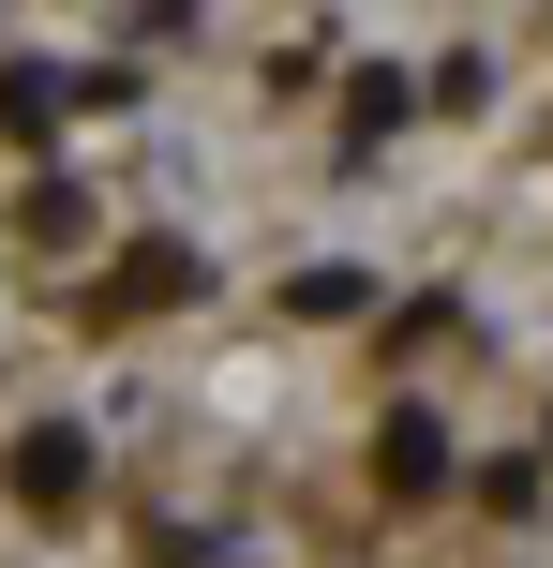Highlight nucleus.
Here are the masks:
<instances>
[{"instance_id":"3","label":"nucleus","mask_w":553,"mask_h":568,"mask_svg":"<svg viewBox=\"0 0 553 568\" xmlns=\"http://www.w3.org/2000/svg\"><path fill=\"white\" fill-rule=\"evenodd\" d=\"M60 105H75V75H45V60H16V75H0V135H16V150H45Z\"/></svg>"},{"instance_id":"2","label":"nucleus","mask_w":553,"mask_h":568,"mask_svg":"<svg viewBox=\"0 0 553 568\" xmlns=\"http://www.w3.org/2000/svg\"><path fill=\"white\" fill-rule=\"evenodd\" d=\"M375 479L404 494V509H419V494H449V434L419 419V404H389V434H375Z\"/></svg>"},{"instance_id":"5","label":"nucleus","mask_w":553,"mask_h":568,"mask_svg":"<svg viewBox=\"0 0 553 568\" xmlns=\"http://www.w3.org/2000/svg\"><path fill=\"white\" fill-rule=\"evenodd\" d=\"M16 225L45 240V255H75V240H90V195H75V180H30V210H16Z\"/></svg>"},{"instance_id":"1","label":"nucleus","mask_w":553,"mask_h":568,"mask_svg":"<svg viewBox=\"0 0 553 568\" xmlns=\"http://www.w3.org/2000/svg\"><path fill=\"white\" fill-rule=\"evenodd\" d=\"M0 479H16V509H45V524H60V509L90 494V434H75V419H30L16 449H0Z\"/></svg>"},{"instance_id":"4","label":"nucleus","mask_w":553,"mask_h":568,"mask_svg":"<svg viewBox=\"0 0 553 568\" xmlns=\"http://www.w3.org/2000/svg\"><path fill=\"white\" fill-rule=\"evenodd\" d=\"M105 300H120V314H150V300H195V255H180V240H150V255H120V270H105Z\"/></svg>"}]
</instances>
